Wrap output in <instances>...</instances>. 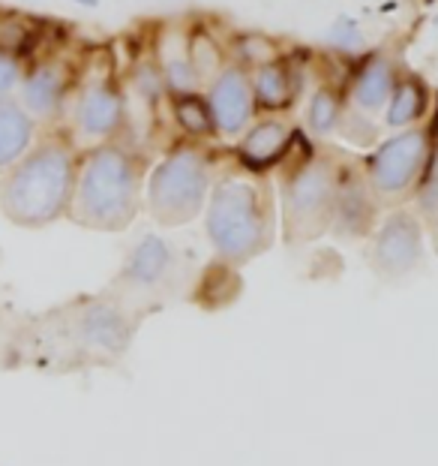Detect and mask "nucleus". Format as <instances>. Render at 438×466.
Segmentation results:
<instances>
[{"mask_svg": "<svg viewBox=\"0 0 438 466\" xmlns=\"http://www.w3.org/2000/svg\"><path fill=\"white\" fill-rule=\"evenodd\" d=\"M144 310L108 289L87 295L43 316L15 319L6 364L43 367V370H82L112 364L129 350Z\"/></svg>", "mask_w": 438, "mask_h": 466, "instance_id": "obj_1", "label": "nucleus"}, {"mask_svg": "<svg viewBox=\"0 0 438 466\" xmlns=\"http://www.w3.org/2000/svg\"><path fill=\"white\" fill-rule=\"evenodd\" d=\"M144 181V154L124 142V136L87 147L78 157L66 217L82 229L124 232L142 211Z\"/></svg>", "mask_w": 438, "mask_h": 466, "instance_id": "obj_2", "label": "nucleus"}, {"mask_svg": "<svg viewBox=\"0 0 438 466\" xmlns=\"http://www.w3.org/2000/svg\"><path fill=\"white\" fill-rule=\"evenodd\" d=\"M69 130H48L9 172L0 175V214L22 229H43L69 211L78 168Z\"/></svg>", "mask_w": 438, "mask_h": 466, "instance_id": "obj_3", "label": "nucleus"}, {"mask_svg": "<svg viewBox=\"0 0 438 466\" xmlns=\"http://www.w3.org/2000/svg\"><path fill=\"white\" fill-rule=\"evenodd\" d=\"M204 229L216 259L225 265H246L271 250L276 235L271 181L244 166L214 177L204 205Z\"/></svg>", "mask_w": 438, "mask_h": 466, "instance_id": "obj_4", "label": "nucleus"}, {"mask_svg": "<svg viewBox=\"0 0 438 466\" xmlns=\"http://www.w3.org/2000/svg\"><path fill=\"white\" fill-rule=\"evenodd\" d=\"M214 187V157L204 142H177L159 160L144 181V202L154 223L186 226L204 211Z\"/></svg>", "mask_w": 438, "mask_h": 466, "instance_id": "obj_5", "label": "nucleus"}, {"mask_svg": "<svg viewBox=\"0 0 438 466\" xmlns=\"http://www.w3.org/2000/svg\"><path fill=\"white\" fill-rule=\"evenodd\" d=\"M343 157L333 151H306L283 177V238L285 244H310L331 232L336 181Z\"/></svg>", "mask_w": 438, "mask_h": 466, "instance_id": "obj_6", "label": "nucleus"}, {"mask_svg": "<svg viewBox=\"0 0 438 466\" xmlns=\"http://www.w3.org/2000/svg\"><path fill=\"white\" fill-rule=\"evenodd\" d=\"M435 115L438 106H433V112L421 124L408 127V130H396L363 157V175L373 187L378 205L400 208L403 202L417 196V187H421L426 172V160H430Z\"/></svg>", "mask_w": 438, "mask_h": 466, "instance_id": "obj_7", "label": "nucleus"}, {"mask_svg": "<svg viewBox=\"0 0 438 466\" xmlns=\"http://www.w3.org/2000/svg\"><path fill=\"white\" fill-rule=\"evenodd\" d=\"M66 115L69 124H73V130H69L73 142L85 138L94 147L124 136L129 108L121 82L112 73H91V69L78 66V82Z\"/></svg>", "mask_w": 438, "mask_h": 466, "instance_id": "obj_8", "label": "nucleus"}, {"mask_svg": "<svg viewBox=\"0 0 438 466\" xmlns=\"http://www.w3.org/2000/svg\"><path fill=\"white\" fill-rule=\"evenodd\" d=\"M370 265L382 280H400L412 274L423 259L421 217L408 208H393L384 214L370 235Z\"/></svg>", "mask_w": 438, "mask_h": 466, "instance_id": "obj_9", "label": "nucleus"}, {"mask_svg": "<svg viewBox=\"0 0 438 466\" xmlns=\"http://www.w3.org/2000/svg\"><path fill=\"white\" fill-rule=\"evenodd\" d=\"M177 271V253L174 247L159 235H144L142 241H135L133 250L126 253L121 274L112 289L124 295L126 301L147 310L154 295L165 292L174 280Z\"/></svg>", "mask_w": 438, "mask_h": 466, "instance_id": "obj_10", "label": "nucleus"}, {"mask_svg": "<svg viewBox=\"0 0 438 466\" xmlns=\"http://www.w3.org/2000/svg\"><path fill=\"white\" fill-rule=\"evenodd\" d=\"M78 82V66L61 55L34 57L25 64L22 85H18V103L36 117V124H57L66 115Z\"/></svg>", "mask_w": 438, "mask_h": 466, "instance_id": "obj_11", "label": "nucleus"}, {"mask_svg": "<svg viewBox=\"0 0 438 466\" xmlns=\"http://www.w3.org/2000/svg\"><path fill=\"white\" fill-rule=\"evenodd\" d=\"M301 138V130L288 115H255V121L237 138L234 160L250 172L264 175L267 168L283 166Z\"/></svg>", "mask_w": 438, "mask_h": 466, "instance_id": "obj_12", "label": "nucleus"}, {"mask_svg": "<svg viewBox=\"0 0 438 466\" xmlns=\"http://www.w3.org/2000/svg\"><path fill=\"white\" fill-rule=\"evenodd\" d=\"M378 211H382V205H378L373 187L366 181L363 166L343 160L340 181H336V205H333L331 232L345 238V241L370 238L378 226Z\"/></svg>", "mask_w": 438, "mask_h": 466, "instance_id": "obj_13", "label": "nucleus"}, {"mask_svg": "<svg viewBox=\"0 0 438 466\" xmlns=\"http://www.w3.org/2000/svg\"><path fill=\"white\" fill-rule=\"evenodd\" d=\"M204 100L211 106L214 127L219 138H241V133L255 121V100L250 73L228 61L211 85L204 87Z\"/></svg>", "mask_w": 438, "mask_h": 466, "instance_id": "obj_14", "label": "nucleus"}, {"mask_svg": "<svg viewBox=\"0 0 438 466\" xmlns=\"http://www.w3.org/2000/svg\"><path fill=\"white\" fill-rule=\"evenodd\" d=\"M400 64L391 52H366L352 64V73L345 76L343 91L345 103L363 115H382L391 96L396 76H400Z\"/></svg>", "mask_w": 438, "mask_h": 466, "instance_id": "obj_15", "label": "nucleus"}, {"mask_svg": "<svg viewBox=\"0 0 438 466\" xmlns=\"http://www.w3.org/2000/svg\"><path fill=\"white\" fill-rule=\"evenodd\" d=\"M250 85L258 115H288L304 94V73L294 57L283 55L280 61L250 69Z\"/></svg>", "mask_w": 438, "mask_h": 466, "instance_id": "obj_16", "label": "nucleus"}, {"mask_svg": "<svg viewBox=\"0 0 438 466\" xmlns=\"http://www.w3.org/2000/svg\"><path fill=\"white\" fill-rule=\"evenodd\" d=\"M430 112H433V96L426 82L421 76L408 73V69H400L396 85L382 112L384 127L387 130H408V127L421 124Z\"/></svg>", "mask_w": 438, "mask_h": 466, "instance_id": "obj_17", "label": "nucleus"}, {"mask_svg": "<svg viewBox=\"0 0 438 466\" xmlns=\"http://www.w3.org/2000/svg\"><path fill=\"white\" fill-rule=\"evenodd\" d=\"M39 138V124L18 96L0 100V175L9 172Z\"/></svg>", "mask_w": 438, "mask_h": 466, "instance_id": "obj_18", "label": "nucleus"}, {"mask_svg": "<svg viewBox=\"0 0 438 466\" xmlns=\"http://www.w3.org/2000/svg\"><path fill=\"white\" fill-rule=\"evenodd\" d=\"M345 91L343 85L324 82L318 85L315 91L306 100V112H304V127L310 130V136L315 138H327L340 130L343 112H345Z\"/></svg>", "mask_w": 438, "mask_h": 466, "instance_id": "obj_19", "label": "nucleus"}, {"mask_svg": "<svg viewBox=\"0 0 438 466\" xmlns=\"http://www.w3.org/2000/svg\"><path fill=\"white\" fill-rule=\"evenodd\" d=\"M168 103H172V117L184 138H189V142H211V138H216L214 115L204 94L168 96Z\"/></svg>", "mask_w": 438, "mask_h": 466, "instance_id": "obj_20", "label": "nucleus"}, {"mask_svg": "<svg viewBox=\"0 0 438 466\" xmlns=\"http://www.w3.org/2000/svg\"><path fill=\"white\" fill-rule=\"evenodd\" d=\"M186 57L193 64L198 82L202 87H207L214 78L223 73V66L228 64V52L219 39L207 31V27H193L186 36Z\"/></svg>", "mask_w": 438, "mask_h": 466, "instance_id": "obj_21", "label": "nucleus"}, {"mask_svg": "<svg viewBox=\"0 0 438 466\" xmlns=\"http://www.w3.org/2000/svg\"><path fill=\"white\" fill-rule=\"evenodd\" d=\"M285 52L280 48V43H276L274 36L267 34H237L232 39V46H228V61L244 66L246 73L250 69H258L264 64H274L280 61Z\"/></svg>", "mask_w": 438, "mask_h": 466, "instance_id": "obj_22", "label": "nucleus"}, {"mask_svg": "<svg viewBox=\"0 0 438 466\" xmlns=\"http://www.w3.org/2000/svg\"><path fill=\"white\" fill-rule=\"evenodd\" d=\"M417 208L426 220H433L438 211V115H435V133H433V147H430V160H426L423 181L417 187Z\"/></svg>", "mask_w": 438, "mask_h": 466, "instance_id": "obj_23", "label": "nucleus"}, {"mask_svg": "<svg viewBox=\"0 0 438 466\" xmlns=\"http://www.w3.org/2000/svg\"><path fill=\"white\" fill-rule=\"evenodd\" d=\"M331 46L336 48V55L348 57L352 64L357 57L366 55V36L361 27H357L354 18H340V22L331 27Z\"/></svg>", "mask_w": 438, "mask_h": 466, "instance_id": "obj_24", "label": "nucleus"}, {"mask_svg": "<svg viewBox=\"0 0 438 466\" xmlns=\"http://www.w3.org/2000/svg\"><path fill=\"white\" fill-rule=\"evenodd\" d=\"M336 133H340L343 138H348V142H354V145H373L375 136H378L373 117L357 112V108H352V106H345L340 130H336Z\"/></svg>", "mask_w": 438, "mask_h": 466, "instance_id": "obj_25", "label": "nucleus"}, {"mask_svg": "<svg viewBox=\"0 0 438 466\" xmlns=\"http://www.w3.org/2000/svg\"><path fill=\"white\" fill-rule=\"evenodd\" d=\"M22 76H25V57L0 46V100L15 96L18 85H22Z\"/></svg>", "mask_w": 438, "mask_h": 466, "instance_id": "obj_26", "label": "nucleus"}, {"mask_svg": "<svg viewBox=\"0 0 438 466\" xmlns=\"http://www.w3.org/2000/svg\"><path fill=\"white\" fill-rule=\"evenodd\" d=\"M15 322H9L4 310H0V364H6V350H9V337H13Z\"/></svg>", "mask_w": 438, "mask_h": 466, "instance_id": "obj_27", "label": "nucleus"}, {"mask_svg": "<svg viewBox=\"0 0 438 466\" xmlns=\"http://www.w3.org/2000/svg\"><path fill=\"white\" fill-rule=\"evenodd\" d=\"M433 238H435V247H438V211H435V217H433Z\"/></svg>", "mask_w": 438, "mask_h": 466, "instance_id": "obj_28", "label": "nucleus"}, {"mask_svg": "<svg viewBox=\"0 0 438 466\" xmlns=\"http://www.w3.org/2000/svg\"><path fill=\"white\" fill-rule=\"evenodd\" d=\"M435 25H438V15H435Z\"/></svg>", "mask_w": 438, "mask_h": 466, "instance_id": "obj_29", "label": "nucleus"}]
</instances>
